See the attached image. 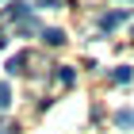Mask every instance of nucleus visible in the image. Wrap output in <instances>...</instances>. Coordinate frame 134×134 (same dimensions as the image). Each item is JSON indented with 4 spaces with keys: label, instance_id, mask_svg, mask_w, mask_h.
I'll list each match as a JSON object with an SVG mask.
<instances>
[{
    "label": "nucleus",
    "instance_id": "1",
    "mask_svg": "<svg viewBox=\"0 0 134 134\" xmlns=\"http://www.w3.org/2000/svg\"><path fill=\"white\" fill-rule=\"evenodd\" d=\"M126 19H130V8H115V12H107V15H100V27L111 31V27H119V23H126Z\"/></svg>",
    "mask_w": 134,
    "mask_h": 134
},
{
    "label": "nucleus",
    "instance_id": "2",
    "mask_svg": "<svg viewBox=\"0 0 134 134\" xmlns=\"http://www.w3.org/2000/svg\"><path fill=\"white\" fill-rule=\"evenodd\" d=\"M4 15H8V19H15V23H23V19H31V4H23V0H12Z\"/></svg>",
    "mask_w": 134,
    "mask_h": 134
},
{
    "label": "nucleus",
    "instance_id": "3",
    "mask_svg": "<svg viewBox=\"0 0 134 134\" xmlns=\"http://www.w3.org/2000/svg\"><path fill=\"white\" fill-rule=\"evenodd\" d=\"M115 123H119V130H134V107L119 111V115H115Z\"/></svg>",
    "mask_w": 134,
    "mask_h": 134
},
{
    "label": "nucleus",
    "instance_id": "4",
    "mask_svg": "<svg viewBox=\"0 0 134 134\" xmlns=\"http://www.w3.org/2000/svg\"><path fill=\"white\" fill-rule=\"evenodd\" d=\"M42 42H46V46H62V42H65V31L50 27V31H42Z\"/></svg>",
    "mask_w": 134,
    "mask_h": 134
},
{
    "label": "nucleus",
    "instance_id": "5",
    "mask_svg": "<svg viewBox=\"0 0 134 134\" xmlns=\"http://www.w3.org/2000/svg\"><path fill=\"white\" fill-rule=\"evenodd\" d=\"M8 103H12V84H8V81H0V111H4Z\"/></svg>",
    "mask_w": 134,
    "mask_h": 134
},
{
    "label": "nucleus",
    "instance_id": "6",
    "mask_svg": "<svg viewBox=\"0 0 134 134\" xmlns=\"http://www.w3.org/2000/svg\"><path fill=\"white\" fill-rule=\"evenodd\" d=\"M23 65H27V54H15L8 62V73H23Z\"/></svg>",
    "mask_w": 134,
    "mask_h": 134
},
{
    "label": "nucleus",
    "instance_id": "7",
    "mask_svg": "<svg viewBox=\"0 0 134 134\" xmlns=\"http://www.w3.org/2000/svg\"><path fill=\"white\" fill-rule=\"evenodd\" d=\"M38 31H42V27H38L35 19H23V23H19V35H38Z\"/></svg>",
    "mask_w": 134,
    "mask_h": 134
},
{
    "label": "nucleus",
    "instance_id": "8",
    "mask_svg": "<svg viewBox=\"0 0 134 134\" xmlns=\"http://www.w3.org/2000/svg\"><path fill=\"white\" fill-rule=\"evenodd\" d=\"M130 77H134V73L126 69V65H123V69H115V73H111V81H119V84H126V81H130Z\"/></svg>",
    "mask_w": 134,
    "mask_h": 134
},
{
    "label": "nucleus",
    "instance_id": "9",
    "mask_svg": "<svg viewBox=\"0 0 134 134\" xmlns=\"http://www.w3.org/2000/svg\"><path fill=\"white\" fill-rule=\"evenodd\" d=\"M58 81H62V84H73V69H58Z\"/></svg>",
    "mask_w": 134,
    "mask_h": 134
},
{
    "label": "nucleus",
    "instance_id": "10",
    "mask_svg": "<svg viewBox=\"0 0 134 134\" xmlns=\"http://www.w3.org/2000/svg\"><path fill=\"white\" fill-rule=\"evenodd\" d=\"M4 42H8V38H4V27H0V46H4Z\"/></svg>",
    "mask_w": 134,
    "mask_h": 134
}]
</instances>
